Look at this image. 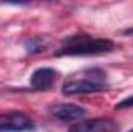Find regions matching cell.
<instances>
[{"mask_svg": "<svg viewBox=\"0 0 133 132\" xmlns=\"http://www.w3.org/2000/svg\"><path fill=\"white\" fill-rule=\"evenodd\" d=\"M34 129V121L23 112L0 113V132H28Z\"/></svg>", "mask_w": 133, "mask_h": 132, "instance_id": "obj_3", "label": "cell"}, {"mask_svg": "<svg viewBox=\"0 0 133 132\" xmlns=\"http://www.w3.org/2000/svg\"><path fill=\"white\" fill-rule=\"evenodd\" d=\"M57 75L59 73L51 67L37 68L31 75V79H30L31 89H34V90H48V89H51L53 84L57 79Z\"/></svg>", "mask_w": 133, "mask_h": 132, "instance_id": "obj_6", "label": "cell"}, {"mask_svg": "<svg viewBox=\"0 0 133 132\" xmlns=\"http://www.w3.org/2000/svg\"><path fill=\"white\" fill-rule=\"evenodd\" d=\"M23 47H25L26 55L36 56V55H40V53H43L46 50V42L42 37H31V39L25 40Z\"/></svg>", "mask_w": 133, "mask_h": 132, "instance_id": "obj_7", "label": "cell"}, {"mask_svg": "<svg viewBox=\"0 0 133 132\" xmlns=\"http://www.w3.org/2000/svg\"><path fill=\"white\" fill-rule=\"evenodd\" d=\"M50 113L53 118H56L61 123H74V121H81L85 115H87V109L77 104H56L50 107Z\"/></svg>", "mask_w": 133, "mask_h": 132, "instance_id": "obj_4", "label": "cell"}, {"mask_svg": "<svg viewBox=\"0 0 133 132\" xmlns=\"http://www.w3.org/2000/svg\"><path fill=\"white\" fill-rule=\"evenodd\" d=\"M108 87L110 84L107 81V73L102 68L93 67L70 76L62 86V93L66 97L90 95V93H99L104 90H108Z\"/></svg>", "mask_w": 133, "mask_h": 132, "instance_id": "obj_2", "label": "cell"}, {"mask_svg": "<svg viewBox=\"0 0 133 132\" xmlns=\"http://www.w3.org/2000/svg\"><path fill=\"white\" fill-rule=\"evenodd\" d=\"M130 107H133V97H129V98L122 99L121 103H118V104H116V107H115V109L121 110V109H130Z\"/></svg>", "mask_w": 133, "mask_h": 132, "instance_id": "obj_8", "label": "cell"}, {"mask_svg": "<svg viewBox=\"0 0 133 132\" xmlns=\"http://www.w3.org/2000/svg\"><path fill=\"white\" fill-rule=\"evenodd\" d=\"M129 132H133V129H132V131H129Z\"/></svg>", "mask_w": 133, "mask_h": 132, "instance_id": "obj_9", "label": "cell"}, {"mask_svg": "<svg viewBox=\"0 0 133 132\" xmlns=\"http://www.w3.org/2000/svg\"><path fill=\"white\" fill-rule=\"evenodd\" d=\"M68 132H119V126L110 118H93L73 124Z\"/></svg>", "mask_w": 133, "mask_h": 132, "instance_id": "obj_5", "label": "cell"}, {"mask_svg": "<svg viewBox=\"0 0 133 132\" xmlns=\"http://www.w3.org/2000/svg\"><path fill=\"white\" fill-rule=\"evenodd\" d=\"M116 50V44L111 39L91 37V36H71L64 40L62 47L56 50V56H98Z\"/></svg>", "mask_w": 133, "mask_h": 132, "instance_id": "obj_1", "label": "cell"}]
</instances>
